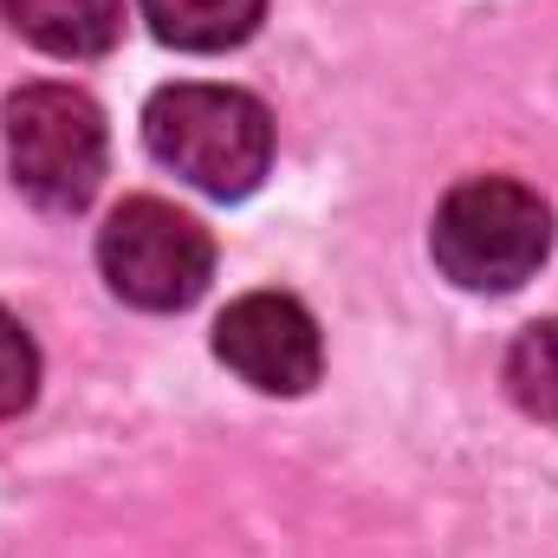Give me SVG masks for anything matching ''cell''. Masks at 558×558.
Returning a JSON list of instances; mask_svg holds the SVG:
<instances>
[{"mask_svg":"<svg viewBox=\"0 0 558 558\" xmlns=\"http://www.w3.org/2000/svg\"><path fill=\"white\" fill-rule=\"evenodd\" d=\"M0 20L52 59H98L124 33V0H0Z\"/></svg>","mask_w":558,"mask_h":558,"instance_id":"obj_6","label":"cell"},{"mask_svg":"<svg viewBox=\"0 0 558 558\" xmlns=\"http://www.w3.org/2000/svg\"><path fill=\"white\" fill-rule=\"evenodd\" d=\"M507 390L526 416L558 422V318H539L507 351Z\"/></svg>","mask_w":558,"mask_h":558,"instance_id":"obj_8","label":"cell"},{"mask_svg":"<svg viewBox=\"0 0 558 558\" xmlns=\"http://www.w3.org/2000/svg\"><path fill=\"white\" fill-rule=\"evenodd\" d=\"M98 267L105 286L143 305V312H182L202 299V286L215 274V241L195 215H182L175 202H156V195H131L105 234H98Z\"/></svg>","mask_w":558,"mask_h":558,"instance_id":"obj_4","label":"cell"},{"mask_svg":"<svg viewBox=\"0 0 558 558\" xmlns=\"http://www.w3.org/2000/svg\"><path fill=\"white\" fill-rule=\"evenodd\" d=\"M33 390H39V351L26 338V325L0 305V422L20 416L33 403Z\"/></svg>","mask_w":558,"mask_h":558,"instance_id":"obj_9","label":"cell"},{"mask_svg":"<svg viewBox=\"0 0 558 558\" xmlns=\"http://www.w3.org/2000/svg\"><path fill=\"white\" fill-rule=\"evenodd\" d=\"M7 124V169L26 202L39 208H85L105 182V111L72 85H20L0 111Z\"/></svg>","mask_w":558,"mask_h":558,"instance_id":"obj_3","label":"cell"},{"mask_svg":"<svg viewBox=\"0 0 558 558\" xmlns=\"http://www.w3.org/2000/svg\"><path fill=\"white\" fill-rule=\"evenodd\" d=\"M267 0H143V20L162 46L182 52H228L241 39H254Z\"/></svg>","mask_w":558,"mask_h":558,"instance_id":"obj_7","label":"cell"},{"mask_svg":"<svg viewBox=\"0 0 558 558\" xmlns=\"http://www.w3.org/2000/svg\"><path fill=\"white\" fill-rule=\"evenodd\" d=\"M143 143L162 169L202 195L241 202L274 169V118L254 92L234 85H169L143 111Z\"/></svg>","mask_w":558,"mask_h":558,"instance_id":"obj_1","label":"cell"},{"mask_svg":"<svg viewBox=\"0 0 558 558\" xmlns=\"http://www.w3.org/2000/svg\"><path fill=\"white\" fill-rule=\"evenodd\" d=\"M435 267L468 286V292H513L546 267L553 254V215L546 202L513 182V175H474L461 189H448V202L435 208L428 228Z\"/></svg>","mask_w":558,"mask_h":558,"instance_id":"obj_2","label":"cell"},{"mask_svg":"<svg viewBox=\"0 0 558 558\" xmlns=\"http://www.w3.org/2000/svg\"><path fill=\"white\" fill-rule=\"evenodd\" d=\"M215 357L267 390V397H305L325 371V344H318V318L292 299V292H247L215 318Z\"/></svg>","mask_w":558,"mask_h":558,"instance_id":"obj_5","label":"cell"}]
</instances>
